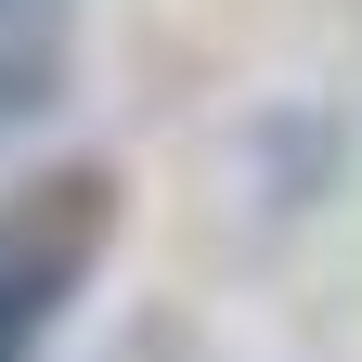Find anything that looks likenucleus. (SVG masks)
<instances>
[{"label": "nucleus", "mask_w": 362, "mask_h": 362, "mask_svg": "<svg viewBox=\"0 0 362 362\" xmlns=\"http://www.w3.org/2000/svg\"><path fill=\"white\" fill-rule=\"evenodd\" d=\"M117 246V181L104 168H52L0 207V362H39L52 324L78 310V285Z\"/></svg>", "instance_id": "nucleus-1"}]
</instances>
